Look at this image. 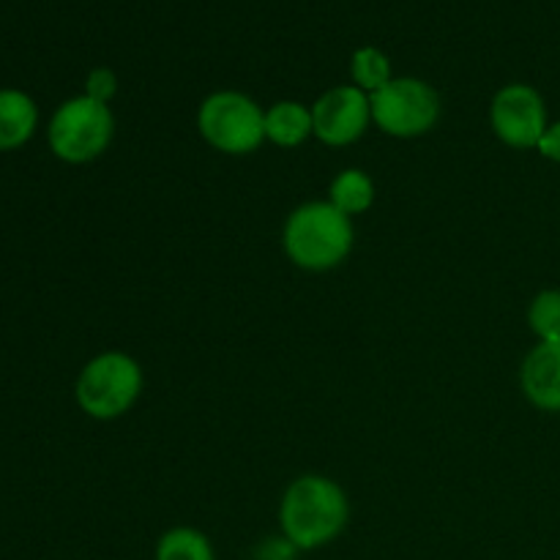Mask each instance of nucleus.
<instances>
[{"label":"nucleus","mask_w":560,"mask_h":560,"mask_svg":"<svg viewBox=\"0 0 560 560\" xmlns=\"http://www.w3.org/2000/svg\"><path fill=\"white\" fill-rule=\"evenodd\" d=\"M350 520V501L342 487L320 474H304L284 490L279 525L295 550H320L342 536Z\"/></svg>","instance_id":"f257e3e1"},{"label":"nucleus","mask_w":560,"mask_h":560,"mask_svg":"<svg viewBox=\"0 0 560 560\" xmlns=\"http://www.w3.org/2000/svg\"><path fill=\"white\" fill-rule=\"evenodd\" d=\"M353 241L355 230L350 217L337 211L328 200L304 202L284 219V255L304 271L320 273L342 266L353 252Z\"/></svg>","instance_id":"f03ea898"},{"label":"nucleus","mask_w":560,"mask_h":560,"mask_svg":"<svg viewBox=\"0 0 560 560\" xmlns=\"http://www.w3.org/2000/svg\"><path fill=\"white\" fill-rule=\"evenodd\" d=\"M142 366L120 350H107L88 361L74 383V399L85 416L115 421L129 413L142 394Z\"/></svg>","instance_id":"7ed1b4c3"},{"label":"nucleus","mask_w":560,"mask_h":560,"mask_svg":"<svg viewBox=\"0 0 560 560\" xmlns=\"http://www.w3.org/2000/svg\"><path fill=\"white\" fill-rule=\"evenodd\" d=\"M200 137L219 153L246 156L266 142V109L238 91H217L197 109Z\"/></svg>","instance_id":"20e7f679"},{"label":"nucleus","mask_w":560,"mask_h":560,"mask_svg":"<svg viewBox=\"0 0 560 560\" xmlns=\"http://www.w3.org/2000/svg\"><path fill=\"white\" fill-rule=\"evenodd\" d=\"M115 137V118L109 104L91 96H74L55 109L47 126V142L66 164H88L102 156Z\"/></svg>","instance_id":"39448f33"},{"label":"nucleus","mask_w":560,"mask_h":560,"mask_svg":"<svg viewBox=\"0 0 560 560\" xmlns=\"http://www.w3.org/2000/svg\"><path fill=\"white\" fill-rule=\"evenodd\" d=\"M372 124L388 137L413 140L435 129L441 118V96L435 88L416 77H394L370 96Z\"/></svg>","instance_id":"423d86ee"},{"label":"nucleus","mask_w":560,"mask_h":560,"mask_svg":"<svg viewBox=\"0 0 560 560\" xmlns=\"http://www.w3.org/2000/svg\"><path fill=\"white\" fill-rule=\"evenodd\" d=\"M490 126L503 145L530 151L539 145L550 126L545 98L534 85L512 82L492 96Z\"/></svg>","instance_id":"0eeeda50"},{"label":"nucleus","mask_w":560,"mask_h":560,"mask_svg":"<svg viewBox=\"0 0 560 560\" xmlns=\"http://www.w3.org/2000/svg\"><path fill=\"white\" fill-rule=\"evenodd\" d=\"M315 137L331 148L353 145L372 124L370 93L355 85H337L312 104Z\"/></svg>","instance_id":"6e6552de"},{"label":"nucleus","mask_w":560,"mask_h":560,"mask_svg":"<svg viewBox=\"0 0 560 560\" xmlns=\"http://www.w3.org/2000/svg\"><path fill=\"white\" fill-rule=\"evenodd\" d=\"M520 388L534 408L560 413V339L539 342L520 366Z\"/></svg>","instance_id":"1a4fd4ad"},{"label":"nucleus","mask_w":560,"mask_h":560,"mask_svg":"<svg viewBox=\"0 0 560 560\" xmlns=\"http://www.w3.org/2000/svg\"><path fill=\"white\" fill-rule=\"evenodd\" d=\"M38 107L25 91L0 88V151H16L36 135Z\"/></svg>","instance_id":"9d476101"},{"label":"nucleus","mask_w":560,"mask_h":560,"mask_svg":"<svg viewBox=\"0 0 560 560\" xmlns=\"http://www.w3.org/2000/svg\"><path fill=\"white\" fill-rule=\"evenodd\" d=\"M310 137H315V124H312V107H304L301 102L271 104L266 109V140L279 148H299Z\"/></svg>","instance_id":"9b49d317"},{"label":"nucleus","mask_w":560,"mask_h":560,"mask_svg":"<svg viewBox=\"0 0 560 560\" xmlns=\"http://www.w3.org/2000/svg\"><path fill=\"white\" fill-rule=\"evenodd\" d=\"M328 202L345 217H359V213L370 211L372 202H375V180L359 167L342 170L328 186Z\"/></svg>","instance_id":"f8f14e48"},{"label":"nucleus","mask_w":560,"mask_h":560,"mask_svg":"<svg viewBox=\"0 0 560 560\" xmlns=\"http://www.w3.org/2000/svg\"><path fill=\"white\" fill-rule=\"evenodd\" d=\"M156 560H217L211 539L202 530L178 525L159 539Z\"/></svg>","instance_id":"ddd939ff"},{"label":"nucleus","mask_w":560,"mask_h":560,"mask_svg":"<svg viewBox=\"0 0 560 560\" xmlns=\"http://www.w3.org/2000/svg\"><path fill=\"white\" fill-rule=\"evenodd\" d=\"M350 74H353V85L361 88L364 93H370V96L394 80L392 60H388V55L377 47L355 49L353 60H350Z\"/></svg>","instance_id":"4468645a"},{"label":"nucleus","mask_w":560,"mask_h":560,"mask_svg":"<svg viewBox=\"0 0 560 560\" xmlns=\"http://www.w3.org/2000/svg\"><path fill=\"white\" fill-rule=\"evenodd\" d=\"M528 326L539 342L560 339V290H541L528 304Z\"/></svg>","instance_id":"2eb2a0df"},{"label":"nucleus","mask_w":560,"mask_h":560,"mask_svg":"<svg viewBox=\"0 0 560 560\" xmlns=\"http://www.w3.org/2000/svg\"><path fill=\"white\" fill-rule=\"evenodd\" d=\"M118 93V80H115V74L109 69H93L91 74H88L85 80V96L96 98V102L102 104H109V98Z\"/></svg>","instance_id":"dca6fc26"},{"label":"nucleus","mask_w":560,"mask_h":560,"mask_svg":"<svg viewBox=\"0 0 560 560\" xmlns=\"http://www.w3.org/2000/svg\"><path fill=\"white\" fill-rule=\"evenodd\" d=\"M536 151H539L545 159H550V162L560 164V120H556V124L547 126L545 137H541V140H539Z\"/></svg>","instance_id":"f3484780"},{"label":"nucleus","mask_w":560,"mask_h":560,"mask_svg":"<svg viewBox=\"0 0 560 560\" xmlns=\"http://www.w3.org/2000/svg\"><path fill=\"white\" fill-rule=\"evenodd\" d=\"M295 547L290 545L288 539L284 541H266V547L260 550V560H293Z\"/></svg>","instance_id":"a211bd4d"}]
</instances>
